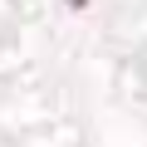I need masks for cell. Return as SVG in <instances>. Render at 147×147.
I'll use <instances>...</instances> for the list:
<instances>
[{
    "instance_id": "6da1fadb",
    "label": "cell",
    "mask_w": 147,
    "mask_h": 147,
    "mask_svg": "<svg viewBox=\"0 0 147 147\" xmlns=\"http://www.w3.org/2000/svg\"><path fill=\"white\" fill-rule=\"evenodd\" d=\"M69 5H74V10H84V5H88V0H69Z\"/></svg>"
}]
</instances>
